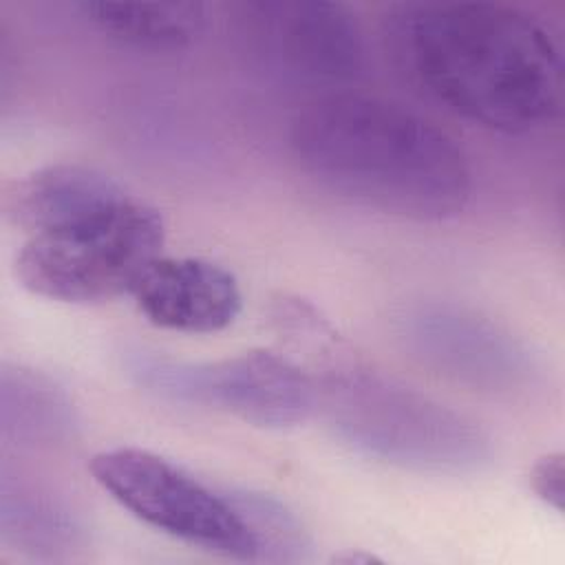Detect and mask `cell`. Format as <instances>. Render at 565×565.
Segmentation results:
<instances>
[{
	"instance_id": "obj_1",
	"label": "cell",
	"mask_w": 565,
	"mask_h": 565,
	"mask_svg": "<svg viewBox=\"0 0 565 565\" xmlns=\"http://www.w3.org/2000/svg\"><path fill=\"white\" fill-rule=\"evenodd\" d=\"M397 73L448 113L505 135L552 124L563 53L536 15L499 2H402L382 22Z\"/></svg>"
},
{
	"instance_id": "obj_2",
	"label": "cell",
	"mask_w": 565,
	"mask_h": 565,
	"mask_svg": "<svg viewBox=\"0 0 565 565\" xmlns=\"http://www.w3.org/2000/svg\"><path fill=\"white\" fill-rule=\"evenodd\" d=\"M289 148L309 179L386 214L444 221L470 201L472 174L455 139L388 99L318 97L296 113Z\"/></svg>"
},
{
	"instance_id": "obj_3",
	"label": "cell",
	"mask_w": 565,
	"mask_h": 565,
	"mask_svg": "<svg viewBox=\"0 0 565 565\" xmlns=\"http://www.w3.org/2000/svg\"><path fill=\"white\" fill-rule=\"evenodd\" d=\"M320 402L344 444L399 468L461 475L492 457L488 435L472 419L373 371L329 375Z\"/></svg>"
},
{
	"instance_id": "obj_4",
	"label": "cell",
	"mask_w": 565,
	"mask_h": 565,
	"mask_svg": "<svg viewBox=\"0 0 565 565\" xmlns=\"http://www.w3.org/2000/svg\"><path fill=\"white\" fill-rule=\"evenodd\" d=\"M163 218L128 194L75 225L29 236L18 254L22 285L62 302H104L132 294L161 258Z\"/></svg>"
},
{
	"instance_id": "obj_5",
	"label": "cell",
	"mask_w": 565,
	"mask_h": 565,
	"mask_svg": "<svg viewBox=\"0 0 565 565\" xmlns=\"http://www.w3.org/2000/svg\"><path fill=\"white\" fill-rule=\"evenodd\" d=\"M90 472L150 527L207 552L254 561V541L227 492L212 490L177 463L143 448L119 446L97 452Z\"/></svg>"
},
{
	"instance_id": "obj_6",
	"label": "cell",
	"mask_w": 565,
	"mask_h": 565,
	"mask_svg": "<svg viewBox=\"0 0 565 565\" xmlns=\"http://www.w3.org/2000/svg\"><path fill=\"white\" fill-rule=\"evenodd\" d=\"M130 369L154 393L214 406L260 428L296 426L318 406L316 382L271 351H245L203 364L135 355Z\"/></svg>"
},
{
	"instance_id": "obj_7",
	"label": "cell",
	"mask_w": 565,
	"mask_h": 565,
	"mask_svg": "<svg viewBox=\"0 0 565 565\" xmlns=\"http://www.w3.org/2000/svg\"><path fill=\"white\" fill-rule=\"evenodd\" d=\"M247 18L265 55L296 79L347 84L366 66L364 31L340 2H256Z\"/></svg>"
},
{
	"instance_id": "obj_8",
	"label": "cell",
	"mask_w": 565,
	"mask_h": 565,
	"mask_svg": "<svg viewBox=\"0 0 565 565\" xmlns=\"http://www.w3.org/2000/svg\"><path fill=\"white\" fill-rule=\"evenodd\" d=\"M399 322V335L413 355L457 382L510 391L532 371L527 351L510 333L463 309L422 305Z\"/></svg>"
},
{
	"instance_id": "obj_9",
	"label": "cell",
	"mask_w": 565,
	"mask_h": 565,
	"mask_svg": "<svg viewBox=\"0 0 565 565\" xmlns=\"http://www.w3.org/2000/svg\"><path fill=\"white\" fill-rule=\"evenodd\" d=\"M132 294L152 324L183 333L221 331L243 305L236 278L203 258H157Z\"/></svg>"
},
{
	"instance_id": "obj_10",
	"label": "cell",
	"mask_w": 565,
	"mask_h": 565,
	"mask_svg": "<svg viewBox=\"0 0 565 565\" xmlns=\"http://www.w3.org/2000/svg\"><path fill=\"white\" fill-rule=\"evenodd\" d=\"M126 196L124 185L102 170L79 163H55L15 183L7 196V212L18 227L35 236L75 225Z\"/></svg>"
},
{
	"instance_id": "obj_11",
	"label": "cell",
	"mask_w": 565,
	"mask_h": 565,
	"mask_svg": "<svg viewBox=\"0 0 565 565\" xmlns=\"http://www.w3.org/2000/svg\"><path fill=\"white\" fill-rule=\"evenodd\" d=\"M0 539L29 558H66L88 541L84 519L57 494L2 468Z\"/></svg>"
},
{
	"instance_id": "obj_12",
	"label": "cell",
	"mask_w": 565,
	"mask_h": 565,
	"mask_svg": "<svg viewBox=\"0 0 565 565\" xmlns=\"http://www.w3.org/2000/svg\"><path fill=\"white\" fill-rule=\"evenodd\" d=\"M0 428L15 446L53 448L73 439L77 415L51 377L20 364H2Z\"/></svg>"
},
{
	"instance_id": "obj_13",
	"label": "cell",
	"mask_w": 565,
	"mask_h": 565,
	"mask_svg": "<svg viewBox=\"0 0 565 565\" xmlns=\"http://www.w3.org/2000/svg\"><path fill=\"white\" fill-rule=\"evenodd\" d=\"M84 18L104 35L146 51L190 46L207 24L201 2H79Z\"/></svg>"
},
{
	"instance_id": "obj_14",
	"label": "cell",
	"mask_w": 565,
	"mask_h": 565,
	"mask_svg": "<svg viewBox=\"0 0 565 565\" xmlns=\"http://www.w3.org/2000/svg\"><path fill=\"white\" fill-rule=\"evenodd\" d=\"M254 541V561L300 563L309 558L311 539L300 519L278 499L254 490H225Z\"/></svg>"
},
{
	"instance_id": "obj_15",
	"label": "cell",
	"mask_w": 565,
	"mask_h": 565,
	"mask_svg": "<svg viewBox=\"0 0 565 565\" xmlns=\"http://www.w3.org/2000/svg\"><path fill=\"white\" fill-rule=\"evenodd\" d=\"M534 494L556 512H563L565 501V461L563 452H550L541 457L530 475Z\"/></svg>"
}]
</instances>
